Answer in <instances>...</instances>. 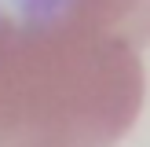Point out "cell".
Instances as JSON below:
<instances>
[{
    "mask_svg": "<svg viewBox=\"0 0 150 147\" xmlns=\"http://www.w3.org/2000/svg\"><path fill=\"white\" fill-rule=\"evenodd\" d=\"M62 4L136 48L150 41V0H62Z\"/></svg>",
    "mask_w": 150,
    "mask_h": 147,
    "instance_id": "2",
    "label": "cell"
},
{
    "mask_svg": "<svg viewBox=\"0 0 150 147\" xmlns=\"http://www.w3.org/2000/svg\"><path fill=\"white\" fill-rule=\"evenodd\" d=\"M0 15V147H114L143 107L136 44L62 0Z\"/></svg>",
    "mask_w": 150,
    "mask_h": 147,
    "instance_id": "1",
    "label": "cell"
}]
</instances>
